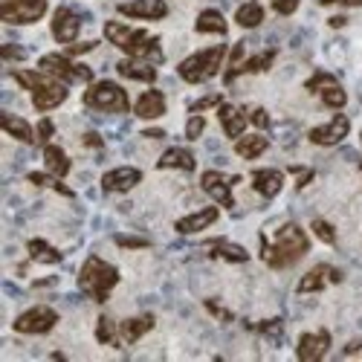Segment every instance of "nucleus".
<instances>
[{
	"label": "nucleus",
	"mask_w": 362,
	"mask_h": 362,
	"mask_svg": "<svg viewBox=\"0 0 362 362\" xmlns=\"http://www.w3.org/2000/svg\"><path fill=\"white\" fill-rule=\"evenodd\" d=\"M258 330H264V333H281V319H275V322H267V325H258Z\"/></svg>",
	"instance_id": "nucleus-46"
},
{
	"label": "nucleus",
	"mask_w": 362,
	"mask_h": 362,
	"mask_svg": "<svg viewBox=\"0 0 362 362\" xmlns=\"http://www.w3.org/2000/svg\"><path fill=\"white\" fill-rule=\"evenodd\" d=\"M139 180H142L139 168L122 165V168H113V172H108V174L102 177V188L108 191V195H125V191H131Z\"/></svg>",
	"instance_id": "nucleus-13"
},
{
	"label": "nucleus",
	"mask_w": 362,
	"mask_h": 362,
	"mask_svg": "<svg viewBox=\"0 0 362 362\" xmlns=\"http://www.w3.org/2000/svg\"><path fill=\"white\" fill-rule=\"evenodd\" d=\"M206 307H209L211 313H215L218 319H223V322H229V319H232V313H226V310H223L221 305H215V302H206Z\"/></svg>",
	"instance_id": "nucleus-45"
},
{
	"label": "nucleus",
	"mask_w": 362,
	"mask_h": 362,
	"mask_svg": "<svg viewBox=\"0 0 362 362\" xmlns=\"http://www.w3.org/2000/svg\"><path fill=\"white\" fill-rule=\"evenodd\" d=\"M27 249H29V258L38 261V264H58L61 261V252L55 246H50L47 241H41V238H32L27 244Z\"/></svg>",
	"instance_id": "nucleus-30"
},
{
	"label": "nucleus",
	"mask_w": 362,
	"mask_h": 362,
	"mask_svg": "<svg viewBox=\"0 0 362 362\" xmlns=\"http://www.w3.org/2000/svg\"><path fill=\"white\" fill-rule=\"evenodd\" d=\"M252 186L258 195L264 197H275L284 186V174L275 172V168H258V172H252Z\"/></svg>",
	"instance_id": "nucleus-20"
},
{
	"label": "nucleus",
	"mask_w": 362,
	"mask_h": 362,
	"mask_svg": "<svg viewBox=\"0 0 362 362\" xmlns=\"http://www.w3.org/2000/svg\"><path fill=\"white\" fill-rule=\"evenodd\" d=\"M218 116H221V125H223V134H226V137H232V139L244 137V131H246V116H244L241 108H235V104H221Z\"/></svg>",
	"instance_id": "nucleus-22"
},
{
	"label": "nucleus",
	"mask_w": 362,
	"mask_h": 362,
	"mask_svg": "<svg viewBox=\"0 0 362 362\" xmlns=\"http://www.w3.org/2000/svg\"><path fill=\"white\" fill-rule=\"evenodd\" d=\"M41 73H47L50 78H58V81H90L93 78V70L84 67V64H76L70 61V55H58V53H50L38 61Z\"/></svg>",
	"instance_id": "nucleus-6"
},
{
	"label": "nucleus",
	"mask_w": 362,
	"mask_h": 362,
	"mask_svg": "<svg viewBox=\"0 0 362 362\" xmlns=\"http://www.w3.org/2000/svg\"><path fill=\"white\" fill-rule=\"evenodd\" d=\"M104 38L116 44L119 50H125L131 58H151V61H162L160 53V41L154 35H148L142 29H131L125 24H116V20H108L104 24Z\"/></svg>",
	"instance_id": "nucleus-2"
},
{
	"label": "nucleus",
	"mask_w": 362,
	"mask_h": 362,
	"mask_svg": "<svg viewBox=\"0 0 362 362\" xmlns=\"http://www.w3.org/2000/svg\"><path fill=\"white\" fill-rule=\"evenodd\" d=\"M362 354V345H348L345 348V356H359Z\"/></svg>",
	"instance_id": "nucleus-48"
},
{
	"label": "nucleus",
	"mask_w": 362,
	"mask_h": 362,
	"mask_svg": "<svg viewBox=\"0 0 362 362\" xmlns=\"http://www.w3.org/2000/svg\"><path fill=\"white\" fill-rule=\"evenodd\" d=\"M322 4H345V6H362V0H322Z\"/></svg>",
	"instance_id": "nucleus-47"
},
{
	"label": "nucleus",
	"mask_w": 362,
	"mask_h": 362,
	"mask_svg": "<svg viewBox=\"0 0 362 362\" xmlns=\"http://www.w3.org/2000/svg\"><path fill=\"white\" fill-rule=\"evenodd\" d=\"M195 29H197V32H203V35H209V32L223 35V32H226V20H223V15H221L218 9H203V12L197 15Z\"/></svg>",
	"instance_id": "nucleus-29"
},
{
	"label": "nucleus",
	"mask_w": 362,
	"mask_h": 362,
	"mask_svg": "<svg viewBox=\"0 0 362 362\" xmlns=\"http://www.w3.org/2000/svg\"><path fill=\"white\" fill-rule=\"evenodd\" d=\"M313 232H316V235L322 238L325 244H333V241H336V232H333V226H330L328 221H322V218H316V221H313Z\"/></svg>",
	"instance_id": "nucleus-35"
},
{
	"label": "nucleus",
	"mask_w": 362,
	"mask_h": 362,
	"mask_svg": "<svg viewBox=\"0 0 362 362\" xmlns=\"http://www.w3.org/2000/svg\"><path fill=\"white\" fill-rule=\"evenodd\" d=\"M47 12V0H0L4 24H35Z\"/></svg>",
	"instance_id": "nucleus-7"
},
{
	"label": "nucleus",
	"mask_w": 362,
	"mask_h": 362,
	"mask_svg": "<svg viewBox=\"0 0 362 362\" xmlns=\"http://www.w3.org/2000/svg\"><path fill=\"white\" fill-rule=\"evenodd\" d=\"M119 281V270L102 258H88L78 272V287L96 302H104Z\"/></svg>",
	"instance_id": "nucleus-3"
},
{
	"label": "nucleus",
	"mask_w": 362,
	"mask_h": 362,
	"mask_svg": "<svg viewBox=\"0 0 362 362\" xmlns=\"http://www.w3.org/2000/svg\"><path fill=\"white\" fill-rule=\"evenodd\" d=\"M53 131H55V127H53V122H50V119H41V122H38V137L44 139V142L53 137Z\"/></svg>",
	"instance_id": "nucleus-44"
},
{
	"label": "nucleus",
	"mask_w": 362,
	"mask_h": 362,
	"mask_svg": "<svg viewBox=\"0 0 362 362\" xmlns=\"http://www.w3.org/2000/svg\"><path fill=\"white\" fill-rule=\"evenodd\" d=\"M84 142H88V145H99V148H102V139H99L96 134H88V137H84Z\"/></svg>",
	"instance_id": "nucleus-49"
},
{
	"label": "nucleus",
	"mask_w": 362,
	"mask_h": 362,
	"mask_svg": "<svg viewBox=\"0 0 362 362\" xmlns=\"http://www.w3.org/2000/svg\"><path fill=\"white\" fill-rule=\"evenodd\" d=\"M116 244H119V246H125V249H145V246H148V241H142V238H131V235H116Z\"/></svg>",
	"instance_id": "nucleus-40"
},
{
	"label": "nucleus",
	"mask_w": 362,
	"mask_h": 362,
	"mask_svg": "<svg viewBox=\"0 0 362 362\" xmlns=\"http://www.w3.org/2000/svg\"><path fill=\"white\" fill-rule=\"evenodd\" d=\"M0 55H4L6 61H15V58H24V47H12V44H6V47H0Z\"/></svg>",
	"instance_id": "nucleus-43"
},
{
	"label": "nucleus",
	"mask_w": 362,
	"mask_h": 362,
	"mask_svg": "<svg viewBox=\"0 0 362 362\" xmlns=\"http://www.w3.org/2000/svg\"><path fill=\"white\" fill-rule=\"evenodd\" d=\"M235 180L238 177H226L221 172H206L200 177V186H203V191L211 200H218V206L232 209V206H235V197H232V183H235Z\"/></svg>",
	"instance_id": "nucleus-9"
},
{
	"label": "nucleus",
	"mask_w": 362,
	"mask_h": 362,
	"mask_svg": "<svg viewBox=\"0 0 362 362\" xmlns=\"http://www.w3.org/2000/svg\"><path fill=\"white\" fill-rule=\"evenodd\" d=\"M96 47V41H88V44H67V53H64V55H81V53H90Z\"/></svg>",
	"instance_id": "nucleus-42"
},
{
	"label": "nucleus",
	"mask_w": 362,
	"mask_h": 362,
	"mask_svg": "<svg viewBox=\"0 0 362 362\" xmlns=\"http://www.w3.org/2000/svg\"><path fill=\"white\" fill-rule=\"evenodd\" d=\"M215 221H218V206H209V209L195 211V215L180 218V221H177V232H180V235H195V232L209 229Z\"/></svg>",
	"instance_id": "nucleus-18"
},
{
	"label": "nucleus",
	"mask_w": 362,
	"mask_h": 362,
	"mask_svg": "<svg viewBox=\"0 0 362 362\" xmlns=\"http://www.w3.org/2000/svg\"><path fill=\"white\" fill-rule=\"evenodd\" d=\"M78 32H81L78 15L73 9H67V6L55 9V15H53V38L58 41V44H73V41L78 38Z\"/></svg>",
	"instance_id": "nucleus-12"
},
{
	"label": "nucleus",
	"mask_w": 362,
	"mask_h": 362,
	"mask_svg": "<svg viewBox=\"0 0 362 362\" xmlns=\"http://www.w3.org/2000/svg\"><path fill=\"white\" fill-rule=\"evenodd\" d=\"M267 139L261 137V134H244V137H238V142H235V154L238 157H244V160H255V157H261L264 151H267Z\"/></svg>",
	"instance_id": "nucleus-26"
},
{
	"label": "nucleus",
	"mask_w": 362,
	"mask_h": 362,
	"mask_svg": "<svg viewBox=\"0 0 362 362\" xmlns=\"http://www.w3.org/2000/svg\"><path fill=\"white\" fill-rule=\"evenodd\" d=\"M116 73L122 78H134V81H157V70H154V64H148L145 58H125L116 64Z\"/></svg>",
	"instance_id": "nucleus-17"
},
{
	"label": "nucleus",
	"mask_w": 362,
	"mask_h": 362,
	"mask_svg": "<svg viewBox=\"0 0 362 362\" xmlns=\"http://www.w3.org/2000/svg\"><path fill=\"white\" fill-rule=\"evenodd\" d=\"M134 113L139 119H160L165 113V96L160 90H145L134 104Z\"/></svg>",
	"instance_id": "nucleus-21"
},
{
	"label": "nucleus",
	"mask_w": 362,
	"mask_h": 362,
	"mask_svg": "<svg viewBox=\"0 0 362 362\" xmlns=\"http://www.w3.org/2000/svg\"><path fill=\"white\" fill-rule=\"evenodd\" d=\"M47 78H50L47 73H32V70H18L15 73V81L20 84V88H27V90H38Z\"/></svg>",
	"instance_id": "nucleus-33"
},
{
	"label": "nucleus",
	"mask_w": 362,
	"mask_h": 362,
	"mask_svg": "<svg viewBox=\"0 0 362 362\" xmlns=\"http://www.w3.org/2000/svg\"><path fill=\"white\" fill-rule=\"evenodd\" d=\"M64 99H67V84L58 81V78H47L38 90H32V104H35V111H41V113L58 108Z\"/></svg>",
	"instance_id": "nucleus-11"
},
{
	"label": "nucleus",
	"mask_w": 362,
	"mask_h": 362,
	"mask_svg": "<svg viewBox=\"0 0 362 362\" xmlns=\"http://www.w3.org/2000/svg\"><path fill=\"white\" fill-rule=\"evenodd\" d=\"M29 180L32 183H38V186H53L58 195H64V197H73V191L67 188V186H61L58 180H53V177H44V174H29Z\"/></svg>",
	"instance_id": "nucleus-36"
},
{
	"label": "nucleus",
	"mask_w": 362,
	"mask_h": 362,
	"mask_svg": "<svg viewBox=\"0 0 362 362\" xmlns=\"http://www.w3.org/2000/svg\"><path fill=\"white\" fill-rule=\"evenodd\" d=\"M223 55H226V47H209V50H200V53H195V55H188L180 67H177V73H180V78H186L188 84H200V81H206V78H211L218 70H221V64H223Z\"/></svg>",
	"instance_id": "nucleus-4"
},
{
	"label": "nucleus",
	"mask_w": 362,
	"mask_h": 362,
	"mask_svg": "<svg viewBox=\"0 0 362 362\" xmlns=\"http://www.w3.org/2000/svg\"><path fill=\"white\" fill-rule=\"evenodd\" d=\"M203 131H206V122H203L200 116H191V119L186 122V139H200Z\"/></svg>",
	"instance_id": "nucleus-37"
},
{
	"label": "nucleus",
	"mask_w": 362,
	"mask_h": 362,
	"mask_svg": "<svg viewBox=\"0 0 362 362\" xmlns=\"http://www.w3.org/2000/svg\"><path fill=\"white\" fill-rule=\"evenodd\" d=\"M84 104L93 111H104V113H125L127 111V93L113 81H96L84 93Z\"/></svg>",
	"instance_id": "nucleus-5"
},
{
	"label": "nucleus",
	"mask_w": 362,
	"mask_h": 362,
	"mask_svg": "<svg viewBox=\"0 0 362 362\" xmlns=\"http://www.w3.org/2000/svg\"><path fill=\"white\" fill-rule=\"evenodd\" d=\"M351 131V122L348 116H333L328 125H319L310 131V142L313 145H336V142H342Z\"/></svg>",
	"instance_id": "nucleus-14"
},
{
	"label": "nucleus",
	"mask_w": 362,
	"mask_h": 362,
	"mask_svg": "<svg viewBox=\"0 0 362 362\" xmlns=\"http://www.w3.org/2000/svg\"><path fill=\"white\" fill-rule=\"evenodd\" d=\"M195 154L186 151V148H168V151L157 160V168L165 172V168H180V172H195Z\"/></svg>",
	"instance_id": "nucleus-24"
},
{
	"label": "nucleus",
	"mask_w": 362,
	"mask_h": 362,
	"mask_svg": "<svg viewBox=\"0 0 362 362\" xmlns=\"http://www.w3.org/2000/svg\"><path fill=\"white\" fill-rule=\"evenodd\" d=\"M119 15L125 18H139V20H162L168 15V6L162 0H131V4H122Z\"/></svg>",
	"instance_id": "nucleus-16"
},
{
	"label": "nucleus",
	"mask_w": 362,
	"mask_h": 362,
	"mask_svg": "<svg viewBox=\"0 0 362 362\" xmlns=\"http://www.w3.org/2000/svg\"><path fill=\"white\" fill-rule=\"evenodd\" d=\"M270 4L279 15H293L295 9H299V0H270Z\"/></svg>",
	"instance_id": "nucleus-39"
},
{
	"label": "nucleus",
	"mask_w": 362,
	"mask_h": 362,
	"mask_svg": "<svg viewBox=\"0 0 362 362\" xmlns=\"http://www.w3.org/2000/svg\"><path fill=\"white\" fill-rule=\"evenodd\" d=\"M342 275H339L336 270H330L328 264H319L313 267L307 275H302V281H299V293H319V290H325L328 281H339Z\"/></svg>",
	"instance_id": "nucleus-19"
},
{
	"label": "nucleus",
	"mask_w": 362,
	"mask_h": 362,
	"mask_svg": "<svg viewBox=\"0 0 362 362\" xmlns=\"http://www.w3.org/2000/svg\"><path fill=\"white\" fill-rule=\"evenodd\" d=\"M310 249V241L305 235V229L299 223H284L279 232H275V241H264V249H261V258L275 267V270H281V267H290L302 258V255H307Z\"/></svg>",
	"instance_id": "nucleus-1"
},
{
	"label": "nucleus",
	"mask_w": 362,
	"mask_h": 362,
	"mask_svg": "<svg viewBox=\"0 0 362 362\" xmlns=\"http://www.w3.org/2000/svg\"><path fill=\"white\" fill-rule=\"evenodd\" d=\"M96 339H99V342H104V345L116 339V325H113L111 316H102V319H99V325H96Z\"/></svg>",
	"instance_id": "nucleus-34"
},
{
	"label": "nucleus",
	"mask_w": 362,
	"mask_h": 362,
	"mask_svg": "<svg viewBox=\"0 0 362 362\" xmlns=\"http://www.w3.org/2000/svg\"><path fill=\"white\" fill-rule=\"evenodd\" d=\"M154 328V316H131V319H125V322L119 325V336L125 339L127 345H134V342H139V339Z\"/></svg>",
	"instance_id": "nucleus-23"
},
{
	"label": "nucleus",
	"mask_w": 362,
	"mask_h": 362,
	"mask_svg": "<svg viewBox=\"0 0 362 362\" xmlns=\"http://www.w3.org/2000/svg\"><path fill=\"white\" fill-rule=\"evenodd\" d=\"M307 90L322 96V102L328 104V108H345V102H348L345 90L339 88V81H336L333 76H328V73H316V76L307 81Z\"/></svg>",
	"instance_id": "nucleus-10"
},
{
	"label": "nucleus",
	"mask_w": 362,
	"mask_h": 362,
	"mask_svg": "<svg viewBox=\"0 0 362 362\" xmlns=\"http://www.w3.org/2000/svg\"><path fill=\"white\" fill-rule=\"evenodd\" d=\"M44 165H47V172H50L53 177L70 174V157L64 154L58 145H47V148H44Z\"/></svg>",
	"instance_id": "nucleus-27"
},
{
	"label": "nucleus",
	"mask_w": 362,
	"mask_h": 362,
	"mask_svg": "<svg viewBox=\"0 0 362 362\" xmlns=\"http://www.w3.org/2000/svg\"><path fill=\"white\" fill-rule=\"evenodd\" d=\"M209 255H211V258L232 261V264H244V261H249V252H246L244 246L229 244V241H223V238H218V241L209 244Z\"/></svg>",
	"instance_id": "nucleus-25"
},
{
	"label": "nucleus",
	"mask_w": 362,
	"mask_h": 362,
	"mask_svg": "<svg viewBox=\"0 0 362 362\" xmlns=\"http://www.w3.org/2000/svg\"><path fill=\"white\" fill-rule=\"evenodd\" d=\"M235 20H238V27H244V29H255V27H258L261 20H264L261 4H244V6H238Z\"/></svg>",
	"instance_id": "nucleus-32"
},
{
	"label": "nucleus",
	"mask_w": 362,
	"mask_h": 362,
	"mask_svg": "<svg viewBox=\"0 0 362 362\" xmlns=\"http://www.w3.org/2000/svg\"><path fill=\"white\" fill-rule=\"evenodd\" d=\"M272 58H275V53H272V50H267V53H261V55H255V58H249V61L238 64V67H232V70L226 73V81L232 84L241 73H258V70H267L270 64H272Z\"/></svg>",
	"instance_id": "nucleus-28"
},
{
	"label": "nucleus",
	"mask_w": 362,
	"mask_h": 362,
	"mask_svg": "<svg viewBox=\"0 0 362 362\" xmlns=\"http://www.w3.org/2000/svg\"><path fill=\"white\" fill-rule=\"evenodd\" d=\"M4 131L20 142H32L35 139V131H32V125L27 119H20V116H12V113H4Z\"/></svg>",
	"instance_id": "nucleus-31"
},
{
	"label": "nucleus",
	"mask_w": 362,
	"mask_h": 362,
	"mask_svg": "<svg viewBox=\"0 0 362 362\" xmlns=\"http://www.w3.org/2000/svg\"><path fill=\"white\" fill-rule=\"evenodd\" d=\"M249 119H252V125H255V127H270V116H267V111H264V108H255V111L249 113Z\"/></svg>",
	"instance_id": "nucleus-41"
},
{
	"label": "nucleus",
	"mask_w": 362,
	"mask_h": 362,
	"mask_svg": "<svg viewBox=\"0 0 362 362\" xmlns=\"http://www.w3.org/2000/svg\"><path fill=\"white\" fill-rule=\"evenodd\" d=\"M223 99L215 93V96H203V99H197V102H191V113H200V111H206V108H215V104H221Z\"/></svg>",
	"instance_id": "nucleus-38"
},
{
	"label": "nucleus",
	"mask_w": 362,
	"mask_h": 362,
	"mask_svg": "<svg viewBox=\"0 0 362 362\" xmlns=\"http://www.w3.org/2000/svg\"><path fill=\"white\" fill-rule=\"evenodd\" d=\"M328 351H330V333L328 330L305 333L299 339V348H295V354H299L302 362H316V359H322Z\"/></svg>",
	"instance_id": "nucleus-15"
},
{
	"label": "nucleus",
	"mask_w": 362,
	"mask_h": 362,
	"mask_svg": "<svg viewBox=\"0 0 362 362\" xmlns=\"http://www.w3.org/2000/svg\"><path fill=\"white\" fill-rule=\"evenodd\" d=\"M58 322V313L53 307H29L27 313H20L15 319V330L18 333H47Z\"/></svg>",
	"instance_id": "nucleus-8"
}]
</instances>
